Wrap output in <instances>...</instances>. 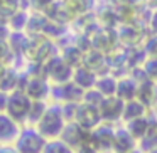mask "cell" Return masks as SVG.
Segmentation results:
<instances>
[{"label": "cell", "instance_id": "1", "mask_svg": "<svg viewBox=\"0 0 157 153\" xmlns=\"http://www.w3.org/2000/svg\"><path fill=\"white\" fill-rule=\"evenodd\" d=\"M66 123L68 121H66L64 115H63L61 104H59V103H54V104L48 106L44 116L39 119L36 128H37L48 140H52V138H59V136H61Z\"/></svg>", "mask_w": 157, "mask_h": 153}, {"label": "cell", "instance_id": "2", "mask_svg": "<svg viewBox=\"0 0 157 153\" xmlns=\"http://www.w3.org/2000/svg\"><path fill=\"white\" fill-rule=\"evenodd\" d=\"M46 143H48V138L36 126L25 125L21 129L17 140L14 141V146L19 153H42Z\"/></svg>", "mask_w": 157, "mask_h": 153}, {"label": "cell", "instance_id": "3", "mask_svg": "<svg viewBox=\"0 0 157 153\" xmlns=\"http://www.w3.org/2000/svg\"><path fill=\"white\" fill-rule=\"evenodd\" d=\"M42 67H44V74L49 79L51 84H64V82L73 79V71L75 69L59 54H54L48 61H44L42 62Z\"/></svg>", "mask_w": 157, "mask_h": 153}, {"label": "cell", "instance_id": "4", "mask_svg": "<svg viewBox=\"0 0 157 153\" xmlns=\"http://www.w3.org/2000/svg\"><path fill=\"white\" fill-rule=\"evenodd\" d=\"M21 89L29 96L31 99H48L51 98L52 93V84L46 76L39 74H22V82Z\"/></svg>", "mask_w": 157, "mask_h": 153}, {"label": "cell", "instance_id": "5", "mask_svg": "<svg viewBox=\"0 0 157 153\" xmlns=\"http://www.w3.org/2000/svg\"><path fill=\"white\" fill-rule=\"evenodd\" d=\"M32 99L25 94L22 89H15V91L9 93L7 96V104H5V113L15 119L21 125H25L27 121V115L31 109Z\"/></svg>", "mask_w": 157, "mask_h": 153}, {"label": "cell", "instance_id": "6", "mask_svg": "<svg viewBox=\"0 0 157 153\" xmlns=\"http://www.w3.org/2000/svg\"><path fill=\"white\" fill-rule=\"evenodd\" d=\"M113 136H115V125L101 121L95 129L90 131V143L98 150V153L113 151Z\"/></svg>", "mask_w": 157, "mask_h": 153}, {"label": "cell", "instance_id": "7", "mask_svg": "<svg viewBox=\"0 0 157 153\" xmlns=\"http://www.w3.org/2000/svg\"><path fill=\"white\" fill-rule=\"evenodd\" d=\"M123 106H125V101L120 99L118 96H106L103 99V103L100 104V113H101V119L106 123H115L122 121L123 116Z\"/></svg>", "mask_w": 157, "mask_h": 153}, {"label": "cell", "instance_id": "8", "mask_svg": "<svg viewBox=\"0 0 157 153\" xmlns=\"http://www.w3.org/2000/svg\"><path fill=\"white\" fill-rule=\"evenodd\" d=\"M75 121L78 123L81 128H85L86 131H91V129H95L103 119H101V113H100L98 106L86 104V103H79L78 115H76Z\"/></svg>", "mask_w": 157, "mask_h": 153}, {"label": "cell", "instance_id": "9", "mask_svg": "<svg viewBox=\"0 0 157 153\" xmlns=\"http://www.w3.org/2000/svg\"><path fill=\"white\" fill-rule=\"evenodd\" d=\"M59 138L68 143L71 148H75V151H76L83 143L90 141V131L81 128L76 121H69V123H66V126H64V129H63Z\"/></svg>", "mask_w": 157, "mask_h": 153}, {"label": "cell", "instance_id": "10", "mask_svg": "<svg viewBox=\"0 0 157 153\" xmlns=\"http://www.w3.org/2000/svg\"><path fill=\"white\" fill-rule=\"evenodd\" d=\"M21 129V123H17L5 111H0V145H14Z\"/></svg>", "mask_w": 157, "mask_h": 153}, {"label": "cell", "instance_id": "11", "mask_svg": "<svg viewBox=\"0 0 157 153\" xmlns=\"http://www.w3.org/2000/svg\"><path fill=\"white\" fill-rule=\"evenodd\" d=\"M83 93H85V89H81L76 82L68 81V82H64V84H52L51 96L54 99H58L59 103H64V101L81 103L83 101Z\"/></svg>", "mask_w": 157, "mask_h": 153}, {"label": "cell", "instance_id": "12", "mask_svg": "<svg viewBox=\"0 0 157 153\" xmlns=\"http://www.w3.org/2000/svg\"><path fill=\"white\" fill-rule=\"evenodd\" d=\"M137 151V140L127 126H115V136H113V151L112 153H133Z\"/></svg>", "mask_w": 157, "mask_h": 153}, {"label": "cell", "instance_id": "13", "mask_svg": "<svg viewBox=\"0 0 157 153\" xmlns=\"http://www.w3.org/2000/svg\"><path fill=\"white\" fill-rule=\"evenodd\" d=\"M137 98L150 109L154 111L157 106V82L145 79V81L139 82V93H137Z\"/></svg>", "mask_w": 157, "mask_h": 153}, {"label": "cell", "instance_id": "14", "mask_svg": "<svg viewBox=\"0 0 157 153\" xmlns=\"http://www.w3.org/2000/svg\"><path fill=\"white\" fill-rule=\"evenodd\" d=\"M96 79H98V74H96L91 67L81 64V66H78V67H75L71 81L76 82L81 89H90V88H95Z\"/></svg>", "mask_w": 157, "mask_h": 153}, {"label": "cell", "instance_id": "15", "mask_svg": "<svg viewBox=\"0 0 157 153\" xmlns=\"http://www.w3.org/2000/svg\"><path fill=\"white\" fill-rule=\"evenodd\" d=\"M137 93H139V82L132 78V76H123L118 79V84H117V96L123 101H130V99L137 98Z\"/></svg>", "mask_w": 157, "mask_h": 153}, {"label": "cell", "instance_id": "16", "mask_svg": "<svg viewBox=\"0 0 157 153\" xmlns=\"http://www.w3.org/2000/svg\"><path fill=\"white\" fill-rule=\"evenodd\" d=\"M155 148H157V118L152 116V123H150L149 131L137 141V150L140 153H150Z\"/></svg>", "mask_w": 157, "mask_h": 153}, {"label": "cell", "instance_id": "17", "mask_svg": "<svg viewBox=\"0 0 157 153\" xmlns=\"http://www.w3.org/2000/svg\"><path fill=\"white\" fill-rule=\"evenodd\" d=\"M150 109L140 101L139 98L135 99H130V101H125V106H123V116H122V121L127 123L130 119H135V118H140V116H145L149 115Z\"/></svg>", "mask_w": 157, "mask_h": 153}, {"label": "cell", "instance_id": "18", "mask_svg": "<svg viewBox=\"0 0 157 153\" xmlns=\"http://www.w3.org/2000/svg\"><path fill=\"white\" fill-rule=\"evenodd\" d=\"M150 123H152V111L145 116H140V118H135V119H130V121L125 123L127 129L132 133V136L139 141L150 128Z\"/></svg>", "mask_w": 157, "mask_h": 153}, {"label": "cell", "instance_id": "19", "mask_svg": "<svg viewBox=\"0 0 157 153\" xmlns=\"http://www.w3.org/2000/svg\"><path fill=\"white\" fill-rule=\"evenodd\" d=\"M22 82V72H17L15 69L9 67L5 69V72L0 78V91L2 93H12L15 89H21Z\"/></svg>", "mask_w": 157, "mask_h": 153}, {"label": "cell", "instance_id": "20", "mask_svg": "<svg viewBox=\"0 0 157 153\" xmlns=\"http://www.w3.org/2000/svg\"><path fill=\"white\" fill-rule=\"evenodd\" d=\"M117 84H118L117 76L110 74V72H103V74H98L95 88L106 98V96H115L117 94Z\"/></svg>", "mask_w": 157, "mask_h": 153}, {"label": "cell", "instance_id": "21", "mask_svg": "<svg viewBox=\"0 0 157 153\" xmlns=\"http://www.w3.org/2000/svg\"><path fill=\"white\" fill-rule=\"evenodd\" d=\"M83 64L91 67L96 74H100V69L108 64V61H106L105 52H101V51L93 47V49H90V51L85 52V61H83Z\"/></svg>", "mask_w": 157, "mask_h": 153}, {"label": "cell", "instance_id": "22", "mask_svg": "<svg viewBox=\"0 0 157 153\" xmlns=\"http://www.w3.org/2000/svg\"><path fill=\"white\" fill-rule=\"evenodd\" d=\"M48 106H49V101H48V99H32L31 109H29V115H27V121H25V125H29V126H36V125H37L39 119L44 116Z\"/></svg>", "mask_w": 157, "mask_h": 153}, {"label": "cell", "instance_id": "23", "mask_svg": "<svg viewBox=\"0 0 157 153\" xmlns=\"http://www.w3.org/2000/svg\"><path fill=\"white\" fill-rule=\"evenodd\" d=\"M61 56H63V59H64V61L68 62L73 69L78 67V66H81L83 61H85V51H83L79 46H76V44L64 47Z\"/></svg>", "mask_w": 157, "mask_h": 153}, {"label": "cell", "instance_id": "24", "mask_svg": "<svg viewBox=\"0 0 157 153\" xmlns=\"http://www.w3.org/2000/svg\"><path fill=\"white\" fill-rule=\"evenodd\" d=\"M29 17H31V14H29L25 9H19V10L9 19V27H10V31L25 32L27 24H29Z\"/></svg>", "mask_w": 157, "mask_h": 153}, {"label": "cell", "instance_id": "25", "mask_svg": "<svg viewBox=\"0 0 157 153\" xmlns=\"http://www.w3.org/2000/svg\"><path fill=\"white\" fill-rule=\"evenodd\" d=\"M42 153H76V151H75V148H71L61 138H52V140H48Z\"/></svg>", "mask_w": 157, "mask_h": 153}, {"label": "cell", "instance_id": "26", "mask_svg": "<svg viewBox=\"0 0 157 153\" xmlns=\"http://www.w3.org/2000/svg\"><path fill=\"white\" fill-rule=\"evenodd\" d=\"M21 9V0H0V19L7 20Z\"/></svg>", "mask_w": 157, "mask_h": 153}, {"label": "cell", "instance_id": "27", "mask_svg": "<svg viewBox=\"0 0 157 153\" xmlns=\"http://www.w3.org/2000/svg\"><path fill=\"white\" fill-rule=\"evenodd\" d=\"M103 99H105V96H103L98 89H96V88H90V89H85V93H83V101L81 103L93 104V106H98V108H100V104L103 103Z\"/></svg>", "mask_w": 157, "mask_h": 153}, {"label": "cell", "instance_id": "28", "mask_svg": "<svg viewBox=\"0 0 157 153\" xmlns=\"http://www.w3.org/2000/svg\"><path fill=\"white\" fill-rule=\"evenodd\" d=\"M142 67H144V72H145L147 79L157 82V57L147 56L145 61H144V64H142Z\"/></svg>", "mask_w": 157, "mask_h": 153}, {"label": "cell", "instance_id": "29", "mask_svg": "<svg viewBox=\"0 0 157 153\" xmlns=\"http://www.w3.org/2000/svg\"><path fill=\"white\" fill-rule=\"evenodd\" d=\"M63 109V115H64L66 121H75L76 115H78V108H79V103L76 101H64V103H59Z\"/></svg>", "mask_w": 157, "mask_h": 153}, {"label": "cell", "instance_id": "30", "mask_svg": "<svg viewBox=\"0 0 157 153\" xmlns=\"http://www.w3.org/2000/svg\"><path fill=\"white\" fill-rule=\"evenodd\" d=\"M31 4V9L34 12H41V14H48L51 10L54 0H29Z\"/></svg>", "mask_w": 157, "mask_h": 153}, {"label": "cell", "instance_id": "31", "mask_svg": "<svg viewBox=\"0 0 157 153\" xmlns=\"http://www.w3.org/2000/svg\"><path fill=\"white\" fill-rule=\"evenodd\" d=\"M14 52H12V49H10V46H9V42L7 41H0V62L2 64H10V61H12V57H14Z\"/></svg>", "mask_w": 157, "mask_h": 153}, {"label": "cell", "instance_id": "32", "mask_svg": "<svg viewBox=\"0 0 157 153\" xmlns=\"http://www.w3.org/2000/svg\"><path fill=\"white\" fill-rule=\"evenodd\" d=\"M145 52H147V56H154V57H157V34H154L152 37L147 41V44H145Z\"/></svg>", "mask_w": 157, "mask_h": 153}, {"label": "cell", "instance_id": "33", "mask_svg": "<svg viewBox=\"0 0 157 153\" xmlns=\"http://www.w3.org/2000/svg\"><path fill=\"white\" fill-rule=\"evenodd\" d=\"M149 27H150V31H152V34H157V10H154L152 15H150Z\"/></svg>", "mask_w": 157, "mask_h": 153}, {"label": "cell", "instance_id": "34", "mask_svg": "<svg viewBox=\"0 0 157 153\" xmlns=\"http://www.w3.org/2000/svg\"><path fill=\"white\" fill-rule=\"evenodd\" d=\"M0 153H19L14 145H0Z\"/></svg>", "mask_w": 157, "mask_h": 153}, {"label": "cell", "instance_id": "35", "mask_svg": "<svg viewBox=\"0 0 157 153\" xmlns=\"http://www.w3.org/2000/svg\"><path fill=\"white\" fill-rule=\"evenodd\" d=\"M5 69H7V66H5V64H2V62H0V78H2V74H4V72H5Z\"/></svg>", "mask_w": 157, "mask_h": 153}, {"label": "cell", "instance_id": "36", "mask_svg": "<svg viewBox=\"0 0 157 153\" xmlns=\"http://www.w3.org/2000/svg\"><path fill=\"white\" fill-rule=\"evenodd\" d=\"M150 153H157V148H155V150H152V151H150Z\"/></svg>", "mask_w": 157, "mask_h": 153}, {"label": "cell", "instance_id": "37", "mask_svg": "<svg viewBox=\"0 0 157 153\" xmlns=\"http://www.w3.org/2000/svg\"><path fill=\"white\" fill-rule=\"evenodd\" d=\"M133 153H140V151H139V150H137V151H133Z\"/></svg>", "mask_w": 157, "mask_h": 153}]
</instances>
